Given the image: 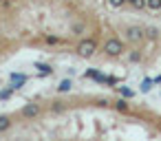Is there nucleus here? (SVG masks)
<instances>
[{"mask_svg":"<svg viewBox=\"0 0 161 141\" xmlns=\"http://www.w3.org/2000/svg\"><path fill=\"white\" fill-rule=\"evenodd\" d=\"M104 51H106L108 55H113V57H117V55H121V51H124V44H121L119 40H115V38H110V40H106V44H104Z\"/></svg>","mask_w":161,"mask_h":141,"instance_id":"1","label":"nucleus"},{"mask_svg":"<svg viewBox=\"0 0 161 141\" xmlns=\"http://www.w3.org/2000/svg\"><path fill=\"white\" fill-rule=\"evenodd\" d=\"M95 49H97V42H95V40H84V42H80V46H77V53H80L82 57H91V55L95 53Z\"/></svg>","mask_w":161,"mask_h":141,"instance_id":"2","label":"nucleus"},{"mask_svg":"<svg viewBox=\"0 0 161 141\" xmlns=\"http://www.w3.org/2000/svg\"><path fill=\"white\" fill-rule=\"evenodd\" d=\"M126 38H128L130 42H141V40H143V29H139V27H128V29H126Z\"/></svg>","mask_w":161,"mask_h":141,"instance_id":"3","label":"nucleus"},{"mask_svg":"<svg viewBox=\"0 0 161 141\" xmlns=\"http://www.w3.org/2000/svg\"><path fill=\"white\" fill-rule=\"evenodd\" d=\"M22 115H25V117H33V115H38V106H36V104L25 106V108H22Z\"/></svg>","mask_w":161,"mask_h":141,"instance_id":"4","label":"nucleus"},{"mask_svg":"<svg viewBox=\"0 0 161 141\" xmlns=\"http://www.w3.org/2000/svg\"><path fill=\"white\" fill-rule=\"evenodd\" d=\"M146 7L152 11H161V0H146Z\"/></svg>","mask_w":161,"mask_h":141,"instance_id":"5","label":"nucleus"},{"mask_svg":"<svg viewBox=\"0 0 161 141\" xmlns=\"http://www.w3.org/2000/svg\"><path fill=\"white\" fill-rule=\"evenodd\" d=\"M71 86H73V84H71V79H64V82H60L58 90H60V93H66V90H71Z\"/></svg>","mask_w":161,"mask_h":141,"instance_id":"6","label":"nucleus"},{"mask_svg":"<svg viewBox=\"0 0 161 141\" xmlns=\"http://www.w3.org/2000/svg\"><path fill=\"white\" fill-rule=\"evenodd\" d=\"M9 126H11V119L3 115V117H0V132H3V130H7Z\"/></svg>","mask_w":161,"mask_h":141,"instance_id":"7","label":"nucleus"},{"mask_svg":"<svg viewBox=\"0 0 161 141\" xmlns=\"http://www.w3.org/2000/svg\"><path fill=\"white\" fill-rule=\"evenodd\" d=\"M25 79H27V77H25V75H16V73H14V75H11V82H14V84H16V88H20V84H22V82H25Z\"/></svg>","mask_w":161,"mask_h":141,"instance_id":"8","label":"nucleus"},{"mask_svg":"<svg viewBox=\"0 0 161 141\" xmlns=\"http://www.w3.org/2000/svg\"><path fill=\"white\" fill-rule=\"evenodd\" d=\"M115 108H117V110H119V112H128V104H126V101H124V99H119V101H117V104H115Z\"/></svg>","mask_w":161,"mask_h":141,"instance_id":"9","label":"nucleus"},{"mask_svg":"<svg viewBox=\"0 0 161 141\" xmlns=\"http://www.w3.org/2000/svg\"><path fill=\"white\" fill-rule=\"evenodd\" d=\"M126 3H130V5L137 7V9H143V7H146V0H126Z\"/></svg>","mask_w":161,"mask_h":141,"instance_id":"10","label":"nucleus"},{"mask_svg":"<svg viewBox=\"0 0 161 141\" xmlns=\"http://www.w3.org/2000/svg\"><path fill=\"white\" fill-rule=\"evenodd\" d=\"M124 3H126V0H108V5H110V7H115V9H117V7H121Z\"/></svg>","mask_w":161,"mask_h":141,"instance_id":"11","label":"nucleus"},{"mask_svg":"<svg viewBox=\"0 0 161 141\" xmlns=\"http://www.w3.org/2000/svg\"><path fill=\"white\" fill-rule=\"evenodd\" d=\"M38 68H40L44 75H47V73H51V66H47V64H38Z\"/></svg>","mask_w":161,"mask_h":141,"instance_id":"12","label":"nucleus"},{"mask_svg":"<svg viewBox=\"0 0 161 141\" xmlns=\"http://www.w3.org/2000/svg\"><path fill=\"white\" fill-rule=\"evenodd\" d=\"M119 90H121L124 97H132V90H128V88H119Z\"/></svg>","mask_w":161,"mask_h":141,"instance_id":"13","label":"nucleus"},{"mask_svg":"<svg viewBox=\"0 0 161 141\" xmlns=\"http://www.w3.org/2000/svg\"><path fill=\"white\" fill-rule=\"evenodd\" d=\"M157 33H159L157 29H148V35H150V38H157Z\"/></svg>","mask_w":161,"mask_h":141,"instance_id":"14","label":"nucleus"},{"mask_svg":"<svg viewBox=\"0 0 161 141\" xmlns=\"http://www.w3.org/2000/svg\"><path fill=\"white\" fill-rule=\"evenodd\" d=\"M47 42H51V44H55V42H60V40H58V38H53V35H49V38H47Z\"/></svg>","mask_w":161,"mask_h":141,"instance_id":"15","label":"nucleus"},{"mask_svg":"<svg viewBox=\"0 0 161 141\" xmlns=\"http://www.w3.org/2000/svg\"><path fill=\"white\" fill-rule=\"evenodd\" d=\"M139 57H141L139 53H132V55H130V60H132V62H139Z\"/></svg>","mask_w":161,"mask_h":141,"instance_id":"16","label":"nucleus"},{"mask_svg":"<svg viewBox=\"0 0 161 141\" xmlns=\"http://www.w3.org/2000/svg\"><path fill=\"white\" fill-rule=\"evenodd\" d=\"M141 90H150V82H143L141 84Z\"/></svg>","mask_w":161,"mask_h":141,"instance_id":"17","label":"nucleus"},{"mask_svg":"<svg viewBox=\"0 0 161 141\" xmlns=\"http://www.w3.org/2000/svg\"><path fill=\"white\" fill-rule=\"evenodd\" d=\"M0 3H3V0H0Z\"/></svg>","mask_w":161,"mask_h":141,"instance_id":"18","label":"nucleus"}]
</instances>
